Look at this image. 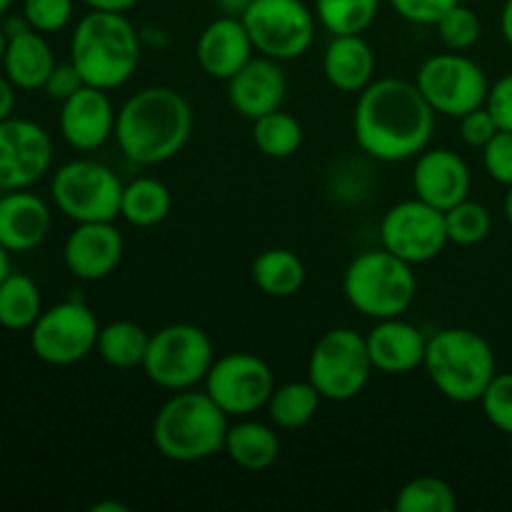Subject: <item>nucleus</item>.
Listing matches in <instances>:
<instances>
[{
	"label": "nucleus",
	"mask_w": 512,
	"mask_h": 512,
	"mask_svg": "<svg viewBox=\"0 0 512 512\" xmlns=\"http://www.w3.org/2000/svg\"><path fill=\"white\" fill-rule=\"evenodd\" d=\"M435 110L403 78H378L358 93L353 133L360 150L383 163L418 158L435 130Z\"/></svg>",
	"instance_id": "obj_1"
},
{
	"label": "nucleus",
	"mask_w": 512,
	"mask_h": 512,
	"mask_svg": "<svg viewBox=\"0 0 512 512\" xmlns=\"http://www.w3.org/2000/svg\"><path fill=\"white\" fill-rule=\"evenodd\" d=\"M193 123V108L183 93L165 85H150L120 105L115 140L130 163L160 165L188 145Z\"/></svg>",
	"instance_id": "obj_2"
},
{
	"label": "nucleus",
	"mask_w": 512,
	"mask_h": 512,
	"mask_svg": "<svg viewBox=\"0 0 512 512\" xmlns=\"http://www.w3.org/2000/svg\"><path fill=\"white\" fill-rule=\"evenodd\" d=\"M140 53V33L125 13L90 10L70 38V63L93 88H123L138 70Z\"/></svg>",
	"instance_id": "obj_3"
},
{
	"label": "nucleus",
	"mask_w": 512,
	"mask_h": 512,
	"mask_svg": "<svg viewBox=\"0 0 512 512\" xmlns=\"http://www.w3.org/2000/svg\"><path fill=\"white\" fill-rule=\"evenodd\" d=\"M228 418L205 390H178L155 413L153 443L173 463H200L223 453Z\"/></svg>",
	"instance_id": "obj_4"
},
{
	"label": "nucleus",
	"mask_w": 512,
	"mask_h": 512,
	"mask_svg": "<svg viewBox=\"0 0 512 512\" xmlns=\"http://www.w3.org/2000/svg\"><path fill=\"white\" fill-rule=\"evenodd\" d=\"M430 383L453 403H480L498 375L493 345L470 328H443L428 338L423 363Z\"/></svg>",
	"instance_id": "obj_5"
},
{
	"label": "nucleus",
	"mask_w": 512,
	"mask_h": 512,
	"mask_svg": "<svg viewBox=\"0 0 512 512\" xmlns=\"http://www.w3.org/2000/svg\"><path fill=\"white\" fill-rule=\"evenodd\" d=\"M343 290L348 303L365 318H400L415 303L418 278L413 265L390 250H365L345 268Z\"/></svg>",
	"instance_id": "obj_6"
},
{
	"label": "nucleus",
	"mask_w": 512,
	"mask_h": 512,
	"mask_svg": "<svg viewBox=\"0 0 512 512\" xmlns=\"http://www.w3.org/2000/svg\"><path fill=\"white\" fill-rule=\"evenodd\" d=\"M215 363L208 333L193 323H173L150 335L143 370L150 383L178 393L205 383Z\"/></svg>",
	"instance_id": "obj_7"
},
{
	"label": "nucleus",
	"mask_w": 512,
	"mask_h": 512,
	"mask_svg": "<svg viewBox=\"0 0 512 512\" xmlns=\"http://www.w3.org/2000/svg\"><path fill=\"white\" fill-rule=\"evenodd\" d=\"M373 370L365 335L353 328L328 330L310 350L308 380L330 403L358 398L370 383Z\"/></svg>",
	"instance_id": "obj_8"
},
{
	"label": "nucleus",
	"mask_w": 512,
	"mask_h": 512,
	"mask_svg": "<svg viewBox=\"0 0 512 512\" xmlns=\"http://www.w3.org/2000/svg\"><path fill=\"white\" fill-rule=\"evenodd\" d=\"M123 188L108 165L88 158L60 165L50 180L55 208L73 223H115Z\"/></svg>",
	"instance_id": "obj_9"
},
{
	"label": "nucleus",
	"mask_w": 512,
	"mask_h": 512,
	"mask_svg": "<svg viewBox=\"0 0 512 512\" xmlns=\"http://www.w3.org/2000/svg\"><path fill=\"white\" fill-rule=\"evenodd\" d=\"M415 85L430 108L445 118H463L488 100V75L468 55L450 53L430 55L415 75Z\"/></svg>",
	"instance_id": "obj_10"
},
{
	"label": "nucleus",
	"mask_w": 512,
	"mask_h": 512,
	"mask_svg": "<svg viewBox=\"0 0 512 512\" xmlns=\"http://www.w3.org/2000/svg\"><path fill=\"white\" fill-rule=\"evenodd\" d=\"M243 23L255 50L280 63L308 53L318 28L315 10L303 0H253Z\"/></svg>",
	"instance_id": "obj_11"
},
{
	"label": "nucleus",
	"mask_w": 512,
	"mask_h": 512,
	"mask_svg": "<svg viewBox=\"0 0 512 512\" xmlns=\"http://www.w3.org/2000/svg\"><path fill=\"white\" fill-rule=\"evenodd\" d=\"M100 325L83 300H63L43 310L30 328V348L45 365L65 368L88 358L98 345Z\"/></svg>",
	"instance_id": "obj_12"
},
{
	"label": "nucleus",
	"mask_w": 512,
	"mask_h": 512,
	"mask_svg": "<svg viewBox=\"0 0 512 512\" xmlns=\"http://www.w3.org/2000/svg\"><path fill=\"white\" fill-rule=\"evenodd\" d=\"M448 243L445 213L420 198L393 205L380 220V248L410 265L430 263Z\"/></svg>",
	"instance_id": "obj_13"
},
{
	"label": "nucleus",
	"mask_w": 512,
	"mask_h": 512,
	"mask_svg": "<svg viewBox=\"0 0 512 512\" xmlns=\"http://www.w3.org/2000/svg\"><path fill=\"white\" fill-rule=\"evenodd\" d=\"M273 390V370L263 358L253 353L220 355L205 378V393L230 418H250L260 408H268Z\"/></svg>",
	"instance_id": "obj_14"
},
{
	"label": "nucleus",
	"mask_w": 512,
	"mask_h": 512,
	"mask_svg": "<svg viewBox=\"0 0 512 512\" xmlns=\"http://www.w3.org/2000/svg\"><path fill=\"white\" fill-rule=\"evenodd\" d=\"M53 165V138L28 118L0 123V190H25Z\"/></svg>",
	"instance_id": "obj_15"
},
{
	"label": "nucleus",
	"mask_w": 512,
	"mask_h": 512,
	"mask_svg": "<svg viewBox=\"0 0 512 512\" xmlns=\"http://www.w3.org/2000/svg\"><path fill=\"white\" fill-rule=\"evenodd\" d=\"M115 120L118 113L113 108L108 90L83 85L75 95L60 103V135L75 150H98L115 138Z\"/></svg>",
	"instance_id": "obj_16"
},
{
	"label": "nucleus",
	"mask_w": 512,
	"mask_h": 512,
	"mask_svg": "<svg viewBox=\"0 0 512 512\" xmlns=\"http://www.w3.org/2000/svg\"><path fill=\"white\" fill-rule=\"evenodd\" d=\"M125 253L120 230L110 223H75L63 245V263L73 278L95 283L118 270Z\"/></svg>",
	"instance_id": "obj_17"
},
{
	"label": "nucleus",
	"mask_w": 512,
	"mask_h": 512,
	"mask_svg": "<svg viewBox=\"0 0 512 512\" xmlns=\"http://www.w3.org/2000/svg\"><path fill=\"white\" fill-rule=\"evenodd\" d=\"M288 93V78L280 68V60L250 58L233 78L228 80V100L235 113L248 120H258L263 115L280 110Z\"/></svg>",
	"instance_id": "obj_18"
},
{
	"label": "nucleus",
	"mask_w": 512,
	"mask_h": 512,
	"mask_svg": "<svg viewBox=\"0 0 512 512\" xmlns=\"http://www.w3.org/2000/svg\"><path fill=\"white\" fill-rule=\"evenodd\" d=\"M415 198L438 210H450L470 193V168L450 148H425L413 170Z\"/></svg>",
	"instance_id": "obj_19"
},
{
	"label": "nucleus",
	"mask_w": 512,
	"mask_h": 512,
	"mask_svg": "<svg viewBox=\"0 0 512 512\" xmlns=\"http://www.w3.org/2000/svg\"><path fill=\"white\" fill-rule=\"evenodd\" d=\"M253 40L243 18L218 15L213 23L203 28L195 45V58L205 75L228 83L250 58H253Z\"/></svg>",
	"instance_id": "obj_20"
},
{
	"label": "nucleus",
	"mask_w": 512,
	"mask_h": 512,
	"mask_svg": "<svg viewBox=\"0 0 512 512\" xmlns=\"http://www.w3.org/2000/svg\"><path fill=\"white\" fill-rule=\"evenodd\" d=\"M365 343L373 368L385 375H405L423 368L428 353V338L423 330L403 318L378 320L365 335Z\"/></svg>",
	"instance_id": "obj_21"
},
{
	"label": "nucleus",
	"mask_w": 512,
	"mask_h": 512,
	"mask_svg": "<svg viewBox=\"0 0 512 512\" xmlns=\"http://www.w3.org/2000/svg\"><path fill=\"white\" fill-rule=\"evenodd\" d=\"M50 208L25 190H5L0 198V245L8 253H28L50 233Z\"/></svg>",
	"instance_id": "obj_22"
},
{
	"label": "nucleus",
	"mask_w": 512,
	"mask_h": 512,
	"mask_svg": "<svg viewBox=\"0 0 512 512\" xmlns=\"http://www.w3.org/2000/svg\"><path fill=\"white\" fill-rule=\"evenodd\" d=\"M375 50L363 35H333L323 53V73L340 93H363L375 80Z\"/></svg>",
	"instance_id": "obj_23"
},
{
	"label": "nucleus",
	"mask_w": 512,
	"mask_h": 512,
	"mask_svg": "<svg viewBox=\"0 0 512 512\" xmlns=\"http://www.w3.org/2000/svg\"><path fill=\"white\" fill-rule=\"evenodd\" d=\"M55 55L43 33L28 28L8 38L3 58V73L18 90H43L45 80L53 73Z\"/></svg>",
	"instance_id": "obj_24"
},
{
	"label": "nucleus",
	"mask_w": 512,
	"mask_h": 512,
	"mask_svg": "<svg viewBox=\"0 0 512 512\" xmlns=\"http://www.w3.org/2000/svg\"><path fill=\"white\" fill-rule=\"evenodd\" d=\"M223 453L238 468L250 470V473H263L278 463L280 438L270 425L245 418L228 428Z\"/></svg>",
	"instance_id": "obj_25"
},
{
	"label": "nucleus",
	"mask_w": 512,
	"mask_h": 512,
	"mask_svg": "<svg viewBox=\"0 0 512 512\" xmlns=\"http://www.w3.org/2000/svg\"><path fill=\"white\" fill-rule=\"evenodd\" d=\"M173 208L170 188L158 178H135L123 188L120 218L133 228H155L163 223Z\"/></svg>",
	"instance_id": "obj_26"
},
{
	"label": "nucleus",
	"mask_w": 512,
	"mask_h": 512,
	"mask_svg": "<svg viewBox=\"0 0 512 512\" xmlns=\"http://www.w3.org/2000/svg\"><path fill=\"white\" fill-rule=\"evenodd\" d=\"M253 283L270 298H290L305 283V265L288 248H268L250 265Z\"/></svg>",
	"instance_id": "obj_27"
},
{
	"label": "nucleus",
	"mask_w": 512,
	"mask_h": 512,
	"mask_svg": "<svg viewBox=\"0 0 512 512\" xmlns=\"http://www.w3.org/2000/svg\"><path fill=\"white\" fill-rule=\"evenodd\" d=\"M148 345L150 335L143 325L133 323V320H113V323L100 328L95 350H98L100 360L110 368L133 370L143 368Z\"/></svg>",
	"instance_id": "obj_28"
},
{
	"label": "nucleus",
	"mask_w": 512,
	"mask_h": 512,
	"mask_svg": "<svg viewBox=\"0 0 512 512\" xmlns=\"http://www.w3.org/2000/svg\"><path fill=\"white\" fill-rule=\"evenodd\" d=\"M320 403L323 395L310 380H293V383L275 385L268 400V415L278 428L300 430L318 415Z\"/></svg>",
	"instance_id": "obj_29"
},
{
	"label": "nucleus",
	"mask_w": 512,
	"mask_h": 512,
	"mask_svg": "<svg viewBox=\"0 0 512 512\" xmlns=\"http://www.w3.org/2000/svg\"><path fill=\"white\" fill-rule=\"evenodd\" d=\"M43 313V298L33 278L10 273L0 283V325L5 330H30Z\"/></svg>",
	"instance_id": "obj_30"
},
{
	"label": "nucleus",
	"mask_w": 512,
	"mask_h": 512,
	"mask_svg": "<svg viewBox=\"0 0 512 512\" xmlns=\"http://www.w3.org/2000/svg\"><path fill=\"white\" fill-rule=\"evenodd\" d=\"M253 143L258 145L265 158H293L303 145V125L283 108L273 110V113L253 120Z\"/></svg>",
	"instance_id": "obj_31"
},
{
	"label": "nucleus",
	"mask_w": 512,
	"mask_h": 512,
	"mask_svg": "<svg viewBox=\"0 0 512 512\" xmlns=\"http://www.w3.org/2000/svg\"><path fill=\"white\" fill-rule=\"evenodd\" d=\"M380 13V0H315V18L330 35H363Z\"/></svg>",
	"instance_id": "obj_32"
},
{
	"label": "nucleus",
	"mask_w": 512,
	"mask_h": 512,
	"mask_svg": "<svg viewBox=\"0 0 512 512\" xmlns=\"http://www.w3.org/2000/svg\"><path fill=\"white\" fill-rule=\"evenodd\" d=\"M455 505H458L455 490L435 475L408 480L395 498L398 512H453Z\"/></svg>",
	"instance_id": "obj_33"
},
{
	"label": "nucleus",
	"mask_w": 512,
	"mask_h": 512,
	"mask_svg": "<svg viewBox=\"0 0 512 512\" xmlns=\"http://www.w3.org/2000/svg\"><path fill=\"white\" fill-rule=\"evenodd\" d=\"M445 225H448V240L455 245H478L493 230V215L483 203L465 198L463 203L445 210Z\"/></svg>",
	"instance_id": "obj_34"
},
{
	"label": "nucleus",
	"mask_w": 512,
	"mask_h": 512,
	"mask_svg": "<svg viewBox=\"0 0 512 512\" xmlns=\"http://www.w3.org/2000/svg\"><path fill=\"white\" fill-rule=\"evenodd\" d=\"M435 28H438V35L440 40H443L445 48L458 50V53H465V50L473 48L480 40V33H483L480 18L463 3L453 5L448 13L440 15Z\"/></svg>",
	"instance_id": "obj_35"
},
{
	"label": "nucleus",
	"mask_w": 512,
	"mask_h": 512,
	"mask_svg": "<svg viewBox=\"0 0 512 512\" xmlns=\"http://www.w3.org/2000/svg\"><path fill=\"white\" fill-rule=\"evenodd\" d=\"M483 413L493 428L512 435V373H498L480 398Z\"/></svg>",
	"instance_id": "obj_36"
},
{
	"label": "nucleus",
	"mask_w": 512,
	"mask_h": 512,
	"mask_svg": "<svg viewBox=\"0 0 512 512\" xmlns=\"http://www.w3.org/2000/svg\"><path fill=\"white\" fill-rule=\"evenodd\" d=\"M23 15L38 33H60L73 20V0H23Z\"/></svg>",
	"instance_id": "obj_37"
},
{
	"label": "nucleus",
	"mask_w": 512,
	"mask_h": 512,
	"mask_svg": "<svg viewBox=\"0 0 512 512\" xmlns=\"http://www.w3.org/2000/svg\"><path fill=\"white\" fill-rule=\"evenodd\" d=\"M483 165L495 183L510 188L512 185V133L510 130H498V135L485 145Z\"/></svg>",
	"instance_id": "obj_38"
},
{
	"label": "nucleus",
	"mask_w": 512,
	"mask_h": 512,
	"mask_svg": "<svg viewBox=\"0 0 512 512\" xmlns=\"http://www.w3.org/2000/svg\"><path fill=\"white\" fill-rule=\"evenodd\" d=\"M458 120H460V138H463V143L470 145V148L483 150L500 130L498 123H495L493 113H490L485 105L470 110V113H465L463 118Z\"/></svg>",
	"instance_id": "obj_39"
},
{
	"label": "nucleus",
	"mask_w": 512,
	"mask_h": 512,
	"mask_svg": "<svg viewBox=\"0 0 512 512\" xmlns=\"http://www.w3.org/2000/svg\"><path fill=\"white\" fill-rule=\"evenodd\" d=\"M458 3H463V0H390L400 18L418 25H435L440 15H445Z\"/></svg>",
	"instance_id": "obj_40"
},
{
	"label": "nucleus",
	"mask_w": 512,
	"mask_h": 512,
	"mask_svg": "<svg viewBox=\"0 0 512 512\" xmlns=\"http://www.w3.org/2000/svg\"><path fill=\"white\" fill-rule=\"evenodd\" d=\"M83 85H85L83 75H80L78 68H75V65L68 60V63H55L53 73H50L48 80H45L43 90L50 100H58V103H63V100H68L70 95L78 93Z\"/></svg>",
	"instance_id": "obj_41"
},
{
	"label": "nucleus",
	"mask_w": 512,
	"mask_h": 512,
	"mask_svg": "<svg viewBox=\"0 0 512 512\" xmlns=\"http://www.w3.org/2000/svg\"><path fill=\"white\" fill-rule=\"evenodd\" d=\"M485 108L493 113L500 130H510L512 133V73H505L503 78L490 85Z\"/></svg>",
	"instance_id": "obj_42"
},
{
	"label": "nucleus",
	"mask_w": 512,
	"mask_h": 512,
	"mask_svg": "<svg viewBox=\"0 0 512 512\" xmlns=\"http://www.w3.org/2000/svg\"><path fill=\"white\" fill-rule=\"evenodd\" d=\"M15 85L10 83L8 75L0 73V123L8 120L15 110Z\"/></svg>",
	"instance_id": "obj_43"
},
{
	"label": "nucleus",
	"mask_w": 512,
	"mask_h": 512,
	"mask_svg": "<svg viewBox=\"0 0 512 512\" xmlns=\"http://www.w3.org/2000/svg\"><path fill=\"white\" fill-rule=\"evenodd\" d=\"M88 5L90 10H110V13H128L130 8L140 3V0H80Z\"/></svg>",
	"instance_id": "obj_44"
},
{
	"label": "nucleus",
	"mask_w": 512,
	"mask_h": 512,
	"mask_svg": "<svg viewBox=\"0 0 512 512\" xmlns=\"http://www.w3.org/2000/svg\"><path fill=\"white\" fill-rule=\"evenodd\" d=\"M253 0H215L220 15H230V18H243L245 10L250 8Z\"/></svg>",
	"instance_id": "obj_45"
},
{
	"label": "nucleus",
	"mask_w": 512,
	"mask_h": 512,
	"mask_svg": "<svg viewBox=\"0 0 512 512\" xmlns=\"http://www.w3.org/2000/svg\"><path fill=\"white\" fill-rule=\"evenodd\" d=\"M500 30H503V38L508 40L512 48V0H505L503 13H500Z\"/></svg>",
	"instance_id": "obj_46"
},
{
	"label": "nucleus",
	"mask_w": 512,
	"mask_h": 512,
	"mask_svg": "<svg viewBox=\"0 0 512 512\" xmlns=\"http://www.w3.org/2000/svg\"><path fill=\"white\" fill-rule=\"evenodd\" d=\"M30 25H28V20H25V15H18V18H8L3 23V30H5V35H8V38H13V35H18V33H23V30H28Z\"/></svg>",
	"instance_id": "obj_47"
},
{
	"label": "nucleus",
	"mask_w": 512,
	"mask_h": 512,
	"mask_svg": "<svg viewBox=\"0 0 512 512\" xmlns=\"http://www.w3.org/2000/svg\"><path fill=\"white\" fill-rule=\"evenodd\" d=\"M90 510H93V512H128V505L110 500V503H95Z\"/></svg>",
	"instance_id": "obj_48"
},
{
	"label": "nucleus",
	"mask_w": 512,
	"mask_h": 512,
	"mask_svg": "<svg viewBox=\"0 0 512 512\" xmlns=\"http://www.w3.org/2000/svg\"><path fill=\"white\" fill-rule=\"evenodd\" d=\"M10 273H13V268H10V253L0 245V283H3Z\"/></svg>",
	"instance_id": "obj_49"
},
{
	"label": "nucleus",
	"mask_w": 512,
	"mask_h": 512,
	"mask_svg": "<svg viewBox=\"0 0 512 512\" xmlns=\"http://www.w3.org/2000/svg\"><path fill=\"white\" fill-rule=\"evenodd\" d=\"M503 208H505V218H508V223L512 225V185L508 188V195H505Z\"/></svg>",
	"instance_id": "obj_50"
},
{
	"label": "nucleus",
	"mask_w": 512,
	"mask_h": 512,
	"mask_svg": "<svg viewBox=\"0 0 512 512\" xmlns=\"http://www.w3.org/2000/svg\"><path fill=\"white\" fill-rule=\"evenodd\" d=\"M5 50H8V35H5L3 25H0V65H3V58H5Z\"/></svg>",
	"instance_id": "obj_51"
},
{
	"label": "nucleus",
	"mask_w": 512,
	"mask_h": 512,
	"mask_svg": "<svg viewBox=\"0 0 512 512\" xmlns=\"http://www.w3.org/2000/svg\"><path fill=\"white\" fill-rule=\"evenodd\" d=\"M15 0H0V15H5L10 10V5H13Z\"/></svg>",
	"instance_id": "obj_52"
},
{
	"label": "nucleus",
	"mask_w": 512,
	"mask_h": 512,
	"mask_svg": "<svg viewBox=\"0 0 512 512\" xmlns=\"http://www.w3.org/2000/svg\"><path fill=\"white\" fill-rule=\"evenodd\" d=\"M510 465H512V453H510Z\"/></svg>",
	"instance_id": "obj_53"
}]
</instances>
